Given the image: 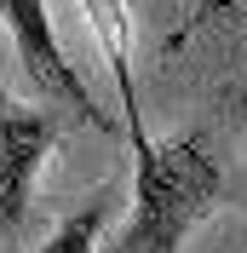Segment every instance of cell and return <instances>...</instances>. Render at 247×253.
<instances>
[{
    "instance_id": "4",
    "label": "cell",
    "mask_w": 247,
    "mask_h": 253,
    "mask_svg": "<svg viewBox=\"0 0 247 253\" xmlns=\"http://www.w3.org/2000/svg\"><path fill=\"white\" fill-rule=\"evenodd\" d=\"M81 12H86L98 46H104L109 75H115V86H121V121H126V132H138L144 110H138V86H132V17H126V0H81Z\"/></svg>"
},
{
    "instance_id": "6",
    "label": "cell",
    "mask_w": 247,
    "mask_h": 253,
    "mask_svg": "<svg viewBox=\"0 0 247 253\" xmlns=\"http://www.w3.org/2000/svg\"><path fill=\"white\" fill-rule=\"evenodd\" d=\"M213 6H224V0H213Z\"/></svg>"
},
{
    "instance_id": "1",
    "label": "cell",
    "mask_w": 247,
    "mask_h": 253,
    "mask_svg": "<svg viewBox=\"0 0 247 253\" xmlns=\"http://www.w3.org/2000/svg\"><path fill=\"white\" fill-rule=\"evenodd\" d=\"M132 144V219H126L115 253H178L190 224L213 207L224 167L196 132L178 138H150V132H126Z\"/></svg>"
},
{
    "instance_id": "3",
    "label": "cell",
    "mask_w": 247,
    "mask_h": 253,
    "mask_svg": "<svg viewBox=\"0 0 247 253\" xmlns=\"http://www.w3.org/2000/svg\"><path fill=\"white\" fill-rule=\"evenodd\" d=\"M52 138H58V115L0 92V219L6 224H17L29 213V190H35V173H41Z\"/></svg>"
},
{
    "instance_id": "5",
    "label": "cell",
    "mask_w": 247,
    "mask_h": 253,
    "mask_svg": "<svg viewBox=\"0 0 247 253\" xmlns=\"http://www.w3.org/2000/svg\"><path fill=\"white\" fill-rule=\"evenodd\" d=\"M109 207H115V196H109V190H92L81 207H69V213L52 224V236L41 242V253H98V236H104Z\"/></svg>"
},
{
    "instance_id": "2",
    "label": "cell",
    "mask_w": 247,
    "mask_h": 253,
    "mask_svg": "<svg viewBox=\"0 0 247 253\" xmlns=\"http://www.w3.org/2000/svg\"><path fill=\"white\" fill-rule=\"evenodd\" d=\"M0 29L12 35L17 58H23V69H29V81L41 86V92L63 98V104H69L81 121L109 126L104 115H98L92 92H86V81L75 75V63L63 58L58 35H52V12H46V0H0Z\"/></svg>"
}]
</instances>
